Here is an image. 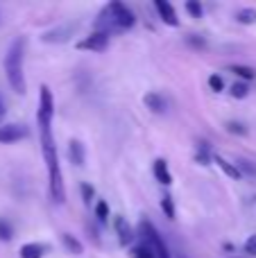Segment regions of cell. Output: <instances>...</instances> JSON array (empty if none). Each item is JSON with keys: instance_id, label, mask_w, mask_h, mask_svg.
<instances>
[{"instance_id": "cell-9", "label": "cell", "mask_w": 256, "mask_h": 258, "mask_svg": "<svg viewBox=\"0 0 256 258\" xmlns=\"http://www.w3.org/2000/svg\"><path fill=\"white\" fill-rule=\"evenodd\" d=\"M154 7H157L159 16H161V21L166 23V25H170V27L179 25V18H177L175 9H172V5L168 3V0H154Z\"/></svg>"}, {"instance_id": "cell-2", "label": "cell", "mask_w": 256, "mask_h": 258, "mask_svg": "<svg viewBox=\"0 0 256 258\" xmlns=\"http://www.w3.org/2000/svg\"><path fill=\"white\" fill-rule=\"evenodd\" d=\"M23 61H25V36L14 39L9 45L7 57H5V73H7V82L18 95L25 93V73H23Z\"/></svg>"}, {"instance_id": "cell-30", "label": "cell", "mask_w": 256, "mask_h": 258, "mask_svg": "<svg viewBox=\"0 0 256 258\" xmlns=\"http://www.w3.org/2000/svg\"><path fill=\"white\" fill-rule=\"evenodd\" d=\"M93 195H95L93 186H89V183H82V197H84V202H86V204H91V200H93Z\"/></svg>"}, {"instance_id": "cell-3", "label": "cell", "mask_w": 256, "mask_h": 258, "mask_svg": "<svg viewBox=\"0 0 256 258\" xmlns=\"http://www.w3.org/2000/svg\"><path fill=\"white\" fill-rule=\"evenodd\" d=\"M134 23L136 16L132 9H127L122 3H109L95 21V27H98V32L111 34L116 30H130V27H134Z\"/></svg>"}, {"instance_id": "cell-21", "label": "cell", "mask_w": 256, "mask_h": 258, "mask_svg": "<svg viewBox=\"0 0 256 258\" xmlns=\"http://www.w3.org/2000/svg\"><path fill=\"white\" fill-rule=\"evenodd\" d=\"M231 98H238V100H243V98H247V93H249V89H247V82H236L234 86H231Z\"/></svg>"}, {"instance_id": "cell-28", "label": "cell", "mask_w": 256, "mask_h": 258, "mask_svg": "<svg viewBox=\"0 0 256 258\" xmlns=\"http://www.w3.org/2000/svg\"><path fill=\"white\" fill-rule=\"evenodd\" d=\"M209 86H211V91L220 93V91L225 89V80H222L220 75H211V77H209Z\"/></svg>"}, {"instance_id": "cell-14", "label": "cell", "mask_w": 256, "mask_h": 258, "mask_svg": "<svg viewBox=\"0 0 256 258\" xmlns=\"http://www.w3.org/2000/svg\"><path fill=\"white\" fill-rule=\"evenodd\" d=\"M143 102H145V107H148L150 111H154V113H163V111H166V100H163L159 93H145Z\"/></svg>"}, {"instance_id": "cell-18", "label": "cell", "mask_w": 256, "mask_h": 258, "mask_svg": "<svg viewBox=\"0 0 256 258\" xmlns=\"http://www.w3.org/2000/svg\"><path fill=\"white\" fill-rule=\"evenodd\" d=\"M236 21L243 23V25H252V23H256V9H252V7L238 9V12H236Z\"/></svg>"}, {"instance_id": "cell-13", "label": "cell", "mask_w": 256, "mask_h": 258, "mask_svg": "<svg viewBox=\"0 0 256 258\" xmlns=\"http://www.w3.org/2000/svg\"><path fill=\"white\" fill-rule=\"evenodd\" d=\"M154 177H157V181L163 183V186H170V183H172V174H170V170H168V163L163 159L154 161Z\"/></svg>"}, {"instance_id": "cell-12", "label": "cell", "mask_w": 256, "mask_h": 258, "mask_svg": "<svg viewBox=\"0 0 256 258\" xmlns=\"http://www.w3.org/2000/svg\"><path fill=\"white\" fill-rule=\"evenodd\" d=\"M45 251H48V245L43 242H27L21 247V258H43Z\"/></svg>"}, {"instance_id": "cell-27", "label": "cell", "mask_w": 256, "mask_h": 258, "mask_svg": "<svg viewBox=\"0 0 256 258\" xmlns=\"http://www.w3.org/2000/svg\"><path fill=\"white\" fill-rule=\"evenodd\" d=\"M95 215H98L100 222H107V218H109V206H107V202H98V204H95Z\"/></svg>"}, {"instance_id": "cell-1", "label": "cell", "mask_w": 256, "mask_h": 258, "mask_svg": "<svg viewBox=\"0 0 256 258\" xmlns=\"http://www.w3.org/2000/svg\"><path fill=\"white\" fill-rule=\"evenodd\" d=\"M41 145H43V159L48 165V188H50V200L54 204H63L66 202V186H63L61 168H59L57 159V147H54L52 129L43 127L41 129Z\"/></svg>"}, {"instance_id": "cell-10", "label": "cell", "mask_w": 256, "mask_h": 258, "mask_svg": "<svg viewBox=\"0 0 256 258\" xmlns=\"http://www.w3.org/2000/svg\"><path fill=\"white\" fill-rule=\"evenodd\" d=\"M113 227H116V233H118V240H120L122 247H127L132 240H134V231H132V227L127 224L125 218H116L113 220Z\"/></svg>"}, {"instance_id": "cell-4", "label": "cell", "mask_w": 256, "mask_h": 258, "mask_svg": "<svg viewBox=\"0 0 256 258\" xmlns=\"http://www.w3.org/2000/svg\"><path fill=\"white\" fill-rule=\"evenodd\" d=\"M139 231H141V238H143V242L152 247V251L157 254V258H170V251H168L166 242H163V238L159 236V231L154 229V224L150 222V220H141Z\"/></svg>"}, {"instance_id": "cell-8", "label": "cell", "mask_w": 256, "mask_h": 258, "mask_svg": "<svg viewBox=\"0 0 256 258\" xmlns=\"http://www.w3.org/2000/svg\"><path fill=\"white\" fill-rule=\"evenodd\" d=\"M73 32H75V25L66 23V25H61V27H54V30L45 32L41 39H43L45 43H66V41L73 36Z\"/></svg>"}, {"instance_id": "cell-7", "label": "cell", "mask_w": 256, "mask_h": 258, "mask_svg": "<svg viewBox=\"0 0 256 258\" xmlns=\"http://www.w3.org/2000/svg\"><path fill=\"white\" fill-rule=\"evenodd\" d=\"M30 129L25 125H0V143L9 145V143H16L21 138H27Z\"/></svg>"}, {"instance_id": "cell-29", "label": "cell", "mask_w": 256, "mask_h": 258, "mask_svg": "<svg viewBox=\"0 0 256 258\" xmlns=\"http://www.w3.org/2000/svg\"><path fill=\"white\" fill-rule=\"evenodd\" d=\"M227 132H229V134H238V136H245V134H247V129L240 125V122L229 120V122H227Z\"/></svg>"}, {"instance_id": "cell-23", "label": "cell", "mask_w": 256, "mask_h": 258, "mask_svg": "<svg viewBox=\"0 0 256 258\" xmlns=\"http://www.w3.org/2000/svg\"><path fill=\"white\" fill-rule=\"evenodd\" d=\"M161 209H163V213H166L168 220H175V204H172V197L170 195H163Z\"/></svg>"}, {"instance_id": "cell-31", "label": "cell", "mask_w": 256, "mask_h": 258, "mask_svg": "<svg viewBox=\"0 0 256 258\" xmlns=\"http://www.w3.org/2000/svg\"><path fill=\"white\" fill-rule=\"evenodd\" d=\"M245 254H247V256H256V233H254V236H249L247 242H245Z\"/></svg>"}, {"instance_id": "cell-22", "label": "cell", "mask_w": 256, "mask_h": 258, "mask_svg": "<svg viewBox=\"0 0 256 258\" xmlns=\"http://www.w3.org/2000/svg\"><path fill=\"white\" fill-rule=\"evenodd\" d=\"M236 168L240 170V174H249V177H256V165L252 163V161L238 159V161H236Z\"/></svg>"}, {"instance_id": "cell-19", "label": "cell", "mask_w": 256, "mask_h": 258, "mask_svg": "<svg viewBox=\"0 0 256 258\" xmlns=\"http://www.w3.org/2000/svg\"><path fill=\"white\" fill-rule=\"evenodd\" d=\"M132 258H157V254L152 251V247L150 245L141 242V245H136L134 249H132Z\"/></svg>"}, {"instance_id": "cell-20", "label": "cell", "mask_w": 256, "mask_h": 258, "mask_svg": "<svg viewBox=\"0 0 256 258\" xmlns=\"http://www.w3.org/2000/svg\"><path fill=\"white\" fill-rule=\"evenodd\" d=\"M14 238V227L9 224V220L0 218V240L3 242H9Z\"/></svg>"}, {"instance_id": "cell-32", "label": "cell", "mask_w": 256, "mask_h": 258, "mask_svg": "<svg viewBox=\"0 0 256 258\" xmlns=\"http://www.w3.org/2000/svg\"><path fill=\"white\" fill-rule=\"evenodd\" d=\"M3 116H5V107H3V102H0V120H3Z\"/></svg>"}, {"instance_id": "cell-15", "label": "cell", "mask_w": 256, "mask_h": 258, "mask_svg": "<svg viewBox=\"0 0 256 258\" xmlns=\"http://www.w3.org/2000/svg\"><path fill=\"white\" fill-rule=\"evenodd\" d=\"M213 161H216V163L220 165L222 172H225L227 177H231V179H240V177H243V174H240V170L236 168V163H229L227 159H222V156H218V154L213 156Z\"/></svg>"}, {"instance_id": "cell-26", "label": "cell", "mask_w": 256, "mask_h": 258, "mask_svg": "<svg viewBox=\"0 0 256 258\" xmlns=\"http://www.w3.org/2000/svg\"><path fill=\"white\" fill-rule=\"evenodd\" d=\"M195 161H198V163H202V165H209L211 156H209V147H207V143H202V145H200L198 154H195Z\"/></svg>"}, {"instance_id": "cell-11", "label": "cell", "mask_w": 256, "mask_h": 258, "mask_svg": "<svg viewBox=\"0 0 256 258\" xmlns=\"http://www.w3.org/2000/svg\"><path fill=\"white\" fill-rule=\"evenodd\" d=\"M68 159H71L73 165L82 168L84 165V159H86V152H84V145L80 141H71L68 143Z\"/></svg>"}, {"instance_id": "cell-16", "label": "cell", "mask_w": 256, "mask_h": 258, "mask_svg": "<svg viewBox=\"0 0 256 258\" xmlns=\"http://www.w3.org/2000/svg\"><path fill=\"white\" fill-rule=\"evenodd\" d=\"M229 73H234V75H236V77H240L243 82H252L254 77H256L254 68H249V66H240V63H236V66H229Z\"/></svg>"}, {"instance_id": "cell-6", "label": "cell", "mask_w": 256, "mask_h": 258, "mask_svg": "<svg viewBox=\"0 0 256 258\" xmlns=\"http://www.w3.org/2000/svg\"><path fill=\"white\" fill-rule=\"evenodd\" d=\"M107 45H109V34L107 32H93L91 36L82 39L80 43H77V48L80 50H91V52H102V50H107Z\"/></svg>"}, {"instance_id": "cell-25", "label": "cell", "mask_w": 256, "mask_h": 258, "mask_svg": "<svg viewBox=\"0 0 256 258\" xmlns=\"http://www.w3.org/2000/svg\"><path fill=\"white\" fill-rule=\"evenodd\" d=\"M186 43H188L190 48H195V50H204V48H207V41H204L202 36H198V34H188V36H186Z\"/></svg>"}, {"instance_id": "cell-5", "label": "cell", "mask_w": 256, "mask_h": 258, "mask_svg": "<svg viewBox=\"0 0 256 258\" xmlns=\"http://www.w3.org/2000/svg\"><path fill=\"white\" fill-rule=\"evenodd\" d=\"M39 127H50L52 125V116H54V102H52V93L48 86H41V98H39Z\"/></svg>"}, {"instance_id": "cell-17", "label": "cell", "mask_w": 256, "mask_h": 258, "mask_svg": "<svg viewBox=\"0 0 256 258\" xmlns=\"http://www.w3.org/2000/svg\"><path fill=\"white\" fill-rule=\"evenodd\" d=\"M61 242H63V247H66L71 254H82V251H84L82 242L77 240V238H73L71 233H61Z\"/></svg>"}, {"instance_id": "cell-24", "label": "cell", "mask_w": 256, "mask_h": 258, "mask_svg": "<svg viewBox=\"0 0 256 258\" xmlns=\"http://www.w3.org/2000/svg\"><path fill=\"white\" fill-rule=\"evenodd\" d=\"M186 12H188L193 18H202L204 9H202V5H200L198 0H188V3H186Z\"/></svg>"}]
</instances>
